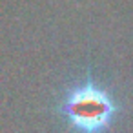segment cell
<instances>
[{
  "instance_id": "6da1fadb",
  "label": "cell",
  "mask_w": 133,
  "mask_h": 133,
  "mask_svg": "<svg viewBox=\"0 0 133 133\" xmlns=\"http://www.w3.org/2000/svg\"><path fill=\"white\" fill-rule=\"evenodd\" d=\"M115 106L109 95L95 86L84 84L69 91L64 102V115L78 133H100L111 122Z\"/></svg>"
}]
</instances>
